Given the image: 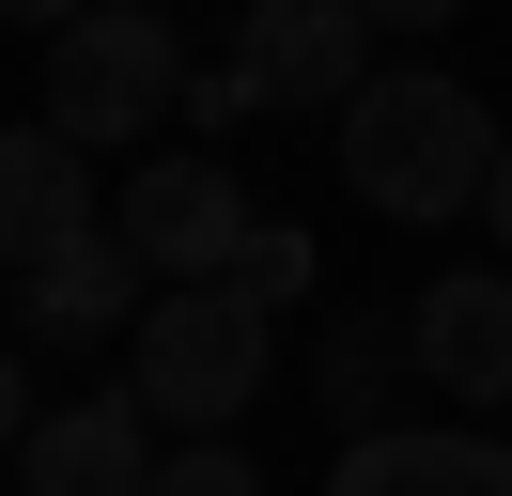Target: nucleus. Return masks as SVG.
Returning a JSON list of instances; mask_svg holds the SVG:
<instances>
[{
	"mask_svg": "<svg viewBox=\"0 0 512 496\" xmlns=\"http://www.w3.org/2000/svg\"><path fill=\"white\" fill-rule=\"evenodd\" d=\"M171 109H187V124H218V140H233V124H264V93L233 78V62H187V93H171Z\"/></svg>",
	"mask_w": 512,
	"mask_h": 496,
	"instance_id": "obj_14",
	"label": "nucleus"
},
{
	"mask_svg": "<svg viewBox=\"0 0 512 496\" xmlns=\"http://www.w3.org/2000/svg\"><path fill=\"white\" fill-rule=\"evenodd\" d=\"M0 16H16V31H63V16H78V0H0Z\"/></svg>",
	"mask_w": 512,
	"mask_h": 496,
	"instance_id": "obj_17",
	"label": "nucleus"
},
{
	"mask_svg": "<svg viewBox=\"0 0 512 496\" xmlns=\"http://www.w3.org/2000/svg\"><path fill=\"white\" fill-rule=\"evenodd\" d=\"M171 93H187V31H171V0H78L63 31H47V140L63 155H140L171 124Z\"/></svg>",
	"mask_w": 512,
	"mask_h": 496,
	"instance_id": "obj_3",
	"label": "nucleus"
},
{
	"mask_svg": "<svg viewBox=\"0 0 512 496\" xmlns=\"http://www.w3.org/2000/svg\"><path fill=\"white\" fill-rule=\"evenodd\" d=\"M32 434V372H16V341H0V450Z\"/></svg>",
	"mask_w": 512,
	"mask_h": 496,
	"instance_id": "obj_16",
	"label": "nucleus"
},
{
	"mask_svg": "<svg viewBox=\"0 0 512 496\" xmlns=\"http://www.w3.org/2000/svg\"><path fill=\"white\" fill-rule=\"evenodd\" d=\"M140 481H156V434H140L125 388H94V403H32L0 496H140Z\"/></svg>",
	"mask_w": 512,
	"mask_h": 496,
	"instance_id": "obj_7",
	"label": "nucleus"
},
{
	"mask_svg": "<svg viewBox=\"0 0 512 496\" xmlns=\"http://www.w3.org/2000/svg\"><path fill=\"white\" fill-rule=\"evenodd\" d=\"M264 372H280V326H264L233 279H156L140 295V326H125V403H140V434H233L264 403Z\"/></svg>",
	"mask_w": 512,
	"mask_h": 496,
	"instance_id": "obj_2",
	"label": "nucleus"
},
{
	"mask_svg": "<svg viewBox=\"0 0 512 496\" xmlns=\"http://www.w3.org/2000/svg\"><path fill=\"white\" fill-rule=\"evenodd\" d=\"M140 496H264V465L233 450V434H187V450H156V481Z\"/></svg>",
	"mask_w": 512,
	"mask_h": 496,
	"instance_id": "obj_13",
	"label": "nucleus"
},
{
	"mask_svg": "<svg viewBox=\"0 0 512 496\" xmlns=\"http://www.w3.org/2000/svg\"><path fill=\"white\" fill-rule=\"evenodd\" d=\"M94 217H109V248H125L140 279H218V248L249 233V186H233L218 140H187V155H140L125 202H94Z\"/></svg>",
	"mask_w": 512,
	"mask_h": 496,
	"instance_id": "obj_4",
	"label": "nucleus"
},
{
	"mask_svg": "<svg viewBox=\"0 0 512 496\" xmlns=\"http://www.w3.org/2000/svg\"><path fill=\"white\" fill-rule=\"evenodd\" d=\"M342 16L373 31V47H388V31H450V16H466V0H342Z\"/></svg>",
	"mask_w": 512,
	"mask_h": 496,
	"instance_id": "obj_15",
	"label": "nucleus"
},
{
	"mask_svg": "<svg viewBox=\"0 0 512 496\" xmlns=\"http://www.w3.org/2000/svg\"><path fill=\"white\" fill-rule=\"evenodd\" d=\"M218 279H233V295L264 310V326H280V310L311 295V233H295V217H249V233L218 248Z\"/></svg>",
	"mask_w": 512,
	"mask_h": 496,
	"instance_id": "obj_12",
	"label": "nucleus"
},
{
	"mask_svg": "<svg viewBox=\"0 0 512 496\" xmlns=\"http://www.w3.org/2000/svg\"><path fill=\"white\" fill-rule=\"evenodd\" d=\"M311 388H326L342 434H388V419H404V310H342L326 357H311Z\"/></svg>",
	"mask_w": 512,
	"mask_h": 496,
	"instance_id": "obj_11",
	"label": "nucleus"
},
{
	"mask_svg": "<svg viewBox=\"0 0 512 496\" xmlns=\"http://www.w3.org/2000/svg\"><path fill=\"white\" fill-rule=\"evenodd\" d=\"M63 233H94V155H63L47 124H0V264H47Z\"/></svg>",
	"mask_w": 512,
	"mask_h": 496,
	"instance_id": "obj_10",
	"label": "nucleus"
},
{
	"mask_svg": "<svg viewBox=\"0 0 512 496\" xmlns=\"http://www.w3.org/2000/svg\"><path fill=\"white\" fill-rule=\"evenodd\" d=\"M326 124H342V186H357L373 217H404V233H435V217H497V109H481L450 62H373Z\"/></svg>",
	"mask_w": 512,
	"mask_h": 496,
	"instance_id": "obj_1",
	"label": "nucleus"
},
{
	"mask_svg": "<svg viewBox=\"0 0 512 496\" xmlns=\"http://www.w3.org/2000/svg\"><path fill=\"white\" fill-rule=\"evenodd\" d=\"M140 295H156V279L109 248V217H94V233H63L47 264H16V326H32V341H125Z\"/></svg>",
	"mask_w": 512,
	"mask_h": 496,
	"instance_id": "obj_9",
	"label": "nucleus"
},
{
	"mask_svg": "<svg viewBox=\"0 0 512 496\" xmlns=\"http://www.w3.org/2000/svg\"><path fill=\"white\" fill-rule=\"evenodd\" d=\"M404 357H419V388H435L450 419L497 434V403H512V279H497V264L419 279V295H404Z\"/></svg>",
	"mask_w": 512,
	"mask_h": 496,
	"instance_id": "obj_5",
	"label": "nucleus"
},
{
	"mask_svg": "<svg viewBox=\"0 0 512 496\" xmlns=\"http://www.w3.org/2000/svg\"><path fill=\"white\" fill-rule=\"evenodd\" d=\"M373 62H388V47L342 16V0H249V47H233V78H249L264 109H342Z\"/></svg>",
	"mask_w": 512,
	"mask_h": 496,
	"instance_id": "obj_6",
	"label": "nucleus"
},
{
	"mask_svg": "<svg viewBox=\"0 0 512 496\" xmlns=\"http://www.w3.org/2000/svg\"><path fill=\"white\" fill-rule=\"evenodd\" d=\"M326 496H512V450L481 419H388V434H342Z\"/></svg>",
	"mask_w": 512,
	"mask_h": 496,
	"instance_id": "obj_8",
	"label": "nucleus"
}]
</instances>
